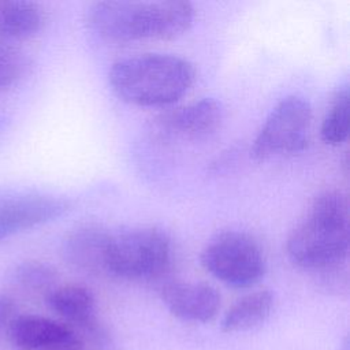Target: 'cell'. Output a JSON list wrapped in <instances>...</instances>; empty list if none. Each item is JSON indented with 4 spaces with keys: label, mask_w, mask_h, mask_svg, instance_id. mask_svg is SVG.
Masks as SVG:
<instances>
[{
    "label": "cell",
    "mask_w": 350,
    "mask_h": 350,
    "mask_svg": "<svg viewBox=\"0 0 350 350\" xmlns=\"http://www.w3.org/2000/svg\"><path fill=\"white\" fill-rule=\"evenodd\" d=\"M286 250L291 262L309 271H327L343 262L349 252L345 196L338 190L319 193L308 216L288 235Z\"/></svg>",
    "instance_id": "cell-3"
},
{
    "label": "cell",
    "mask_w": 350,
    "mask_h": 350,
    "mask_svg": "<svg viewBox=\"0 0 350 350\" xmlns=\"http://www.w3.org/2000/svg\"><path fill=\"white\" fill-rule=\"evenodd\" d=\"M111 232L93 224L74 228L63 241V256L77 269L107 273L105 261Z\"/></svg>",
    "instance_id": "cell-11"
},
{
    "label": "cell",
    "mask_w": 350,
    "mask_h": 350,
    "mask_svg": "<svg viewBox=\"0 0 350 350\" xmlns=\"http://www.w3.org/2000/svg\"><path fill=\"white\" fill-rule=\"evenodd\" d=\"M45 302L68 327L77 325L90 332L97 329L96 298L88 287L75 283L57 284L45 295Z\"/></svg>",
    "instance_id": "cell-12"
},
{
    "label": "cell",
    "mask_w": 350,
    "mask_h": 350,
    "mask_svg": "<svg viewBox=\"0 0 350 350\" xmlns=\"http://www.w3.org/2000/svg\"><path fill=\"white\" fill-rule=\"evenodd\" d=\"M60 350H79L78 347H68V349H60Z\"/></svg>",
    "instance_id": "cell-19"
},
{
    "label": "cell",
    "mask_w": 350,
    "mask_h": 350,
    "mask_svg": "<svg viewBox=\"0 0 350 350\" xmlns=\"http://www.w3.org/2000/svg\"><path fill=\"white\" fill-rule=\"evenodd\" d=\"M29 68L30 60L23 51L0 41V92H5L23 81Z\"/></svg>",
    "instance_id": "cell-17"
},
{
    "label": "cell",
    "mask_w": 350,
    "mask_h": 350,
    "mask_svg": "<svg viewBox=\"0 0 350 350\" xmlns=\"http://www.w3.org/2000/svg\"><path fill=\"white\" fill-rule=\"evenodd\" d=\"M200 261L206 272L234 288L258 283L267 269L260 243L243 231H224L213 237L204 246Z\"/></svg>",
    "instance_id": "cell-5"
},
{
    "label": "cell",
    "mask_w": 350,
    "mask_h": 350,
    "mask_svg": "<svg viewBox=\"0 0 350 350\" xmlns=\"http://www.w3.org/2000/svg\"><path fill=\"white\" fill-rule=\"evenodd\" d=\"M190 3L180 0H107L94 3L86 16L89 29L109 42L168 40L193 23Z\"/></svg>",
    "instance_id": "cell-1"
},
{
    "label": "cell",
    "mask_w": 350,
    "mask_h": 350,
    "mask_svg": "<svg viewBox=\"0 0 350 350\" xmlns=\"http://www.w3.org/2000/svg\"><path fill=\"white\" fill-rule=\"evenodd\" d=\"M275 304L269 290L250 293L234 302L224 313L220 328L223 332H245L261 325L272 313Z\"/></svg>",
    "instance_id": "cell-14"
},
{
    "label": "cell",
    "mask_w": 350,
    "mask_h": 350,
    "mask_svg": "<svg viewBox=\"0 0 350 350\" xmlns=\"http://www.w3.org/2000/svg\"><path fill=\"white\" fill-rule=\"evenodd\" d=\"M161 299L168 312L191 323H208L220 309V293L204 282L174 280L161 288Z\"/></svg>",
    "instance_id": "cell-10"
},
{
    "label": "cell",
    "mask_w": 350,
    "mask_h": 350,
    "mask_svg": "<svg viewBox=\"0 0 350 350\" xmlns=\"http://www.w3.org/2000/svg\"><path fill=\"white\" fill-rule=\"evenodd\" d=\"M18 314V304L15 298L0 291V334L7 332L10 324Z\"/></svg>",
    "instance_id": "cell-18"
},
{
    "label": "cell",
    "mask_w": 350,
    "mask_h": 350,
    "mask_svg": "<svg viewBox=\"0 0 350 350\" xmlns=\"http://www.w3.org/2000/svg\"><path fill=\"white\" fill-rule=\"evenodd\" d=\"M112 92L139 107H164L183 97L196 81L193 64L171 53H142L115 62L108 72Z\"/></svg>",
    "instance_id": "cell-2"
},
{
    "label": "cell",
    "mask_w": 350,
    "mask_h": 350,
    "mask_svg": "<svg viewBox=\"0 0 350 350\" xmlns=\"http://www.w3.org/2000/svg\"><path fill=\"white\" fill-rule=\"evenodd\" d=\"M45 25L40 4L26 0H0V41L16 42L37 36Z\"/></svg>",
    "instance_id": "cell-13"
},
{
    "label": "cell",
    "mask_w": 350,
    "mask_h": 350,
    "mask_svg": "<svg viewBox=\"0 0 350 350\" xmlns=\"http://www.w3.org/2000/svg\"><path fill=\"white\" fill-rule=\"evenodd\" d=\"M5 334L16 350H60L79 343L75 331L63 321L31 313L18 314Z\"/></svg>",
    "instance_id": "cell-9"
},
{
    "label": "cell",
    "mask_w": 350,
    "mask_h": 350,
    "mask_svg": "<svg viewBox=\"0 0 350 350\" xmlns=\"http://www.w3.org/2000/svg\"><path fill=\"white\" fill-rule=\"evenodd\" d=\"M312 122V108L299 96L284 97L271 111L258 134L250 154L257 161L295 153L306 146Z\"/></svg>",
    "instance_id": "cell-6"
},
{
    "label": "cell",
    "mask_w": 350,
    "mask_h": 350,
    "mask_svg": "<svg viewBox=\"0 0 350 350\" xmlns=\"http://www.w3.org/2000/svg\"><path fill=\"white\" fill-rule=\"evenodd\" d=\"M171 241L156 227H137L111 232L105 268L107 273L148 280L160 276L171 261Z\"/></svg>",
    "instance_id": "cell-4"
},
{
    "label": "cell",
    "mask_w": 350,
    "mask_h": 350,
    "mask_svg": "<svg viewBox=\"0 0 350 350\" xmlns=\"http://www.w3.org/2000/svg\"><path fill=\"white\" fill-rule=\"evenodd\" d=\"M72 208L70 198L33 189L0 187V243L55 221Z\"/></svg>",
    "instance_id": "cell-7"
},
{
    "label": "cell",
    "mask_w": 350,
    "mask_h": 350,
    "mask_svg": "<svg viewBox=\"0 0 350 350\" xmlns=\"http://www.w3.org/2000/svg\"><path fill=\"white\" fill-rule=\"evenodd\" d=\"M10 276L19 288L44 295L57 286L59 279L57 271L51 264L40 260H23L18 262L14 265Z\"/></svg>",
    "instance_id": "cell-15"
},
{
    "label": "cell",
    "mask_w": 350,
    "mask_h": 350,
    "mask_svg": "<svg viewBox=\"0 0 350 350\" xmlns=\"http://www.w3.org/2000/svg\"><path fill=\"white\" fill-rule=\"evenodd\" d=\"M221 120V104L215 98H201L154 118L150 133L161 142L197 141L213 134Z\"/></svg>",
    "instance_id": "cell-8"
},
{
    "label": "cell",
    "mask_w": 350,
    "mask_h": 350,
    "mask_svg": "<svg viewBox=\"0 0 350 350\" xmlns=\"http://www.w3.org/2000/svg\"><path fill=\"white\" fill-rule=\"evenodd\" d=\"M320 135L324 144L338 146L349 137V88L340 86L321 122Z\"/></svg>",
    "instance_id": "cell-16"
}]
</instances>
